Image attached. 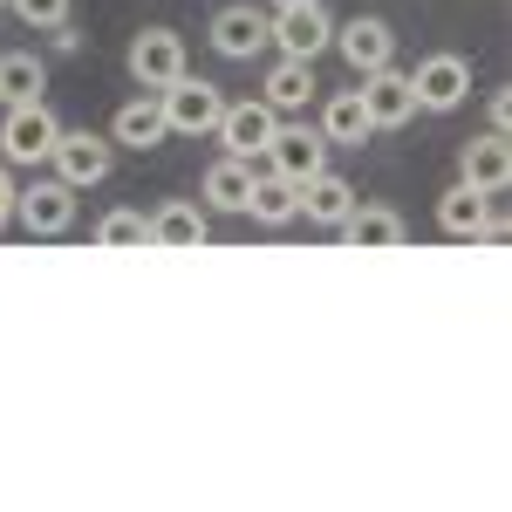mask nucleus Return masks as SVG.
<instances>
[{
    "instance_id": "nucleus-1",
    "label": "nucleus",
    "mask_w": 512,
    "mask_h": 512,
    "mask_svg": "<svg viewBox=\"0 0 512 512\" xmlns=\"http://www.w3.org/2000/svg\"><path fill=\"white\" fill-rule=\"evenodd\" d=\"M158 103H164L171 137H212V123H219V110H226V89L185 69V76H171V82L158 89Z\"/></svg>"
},
{
    "instance_id": "nucleus-2",
    "label": "nucleus",
    "mask_w": 512,
    "mask_h": 512,
    "mask_svg": "<svg viewBox=\"0 0 512 512\" xmlns=\"http://www.w3.org/2000/svg\"><path fill=\"white\" fill-rule=\"evenodd\" d=\"M55 137H62V117L48 110V96L41 103H14L7 117H0V164H48L55 151Z\"/></svg>"
},
{
    "instance_id": "nucleus-3",
    "label": "nucleus",
    "mask_w": 512,
    "mask_h": 512,
    "mask_svg": "<svg viewBox=\"0 0 512 512\" xmlns=\"http://www.w3.org/2000/svg\"><path fill=\"white\" fill-rule=\"evenodd\" d=\"M14 219H21L28 239H62L76 226V185H62V178H28V185H14Z\"/></svg>"
},
{
    "instance_id": "nucleus-4",
    "label": "nucleus",
    "mask_w": 512,
    "mask_h": 512,
    "mask_svg": "<svg viewBox=\"0 0 512 512\" xmlns=\"http://www.w3.org/2000/svg\"><path fill=\"white\" fill-rule=\"evenodd\" d=\"M410 89H417V110H424V117H451V110H465V96H472V62L451 55V48H437V55H424V62L410 69Z\"/></svg>"
},
{
    "instance_id": "nucleus-5",
    "label": "nucleus",
    "mask_w": 512,
    "mask_h": 512,
    "mask_svg": "<svg viewBox=\"0 0 512 512\" xmlns=\"http://www.w3.org/2000/svg\"><path fill=\"white\" fill-rule=\"evenodd\" d=\"M48 164H55V178H62V185L89 192V185H103V178L117 171V144H110L103 130H69V123H62V137H55Z\"/></svg>"
},
{
    "instance_id": "nucleus-6",
    "label": "nucleus",
    "mask_w": 512,
    "mask_h": 512,
    "mask_svg": "<svg viewBox=\"0 0 512 512\" xmlns=\"http://www.w3.org/2000/svg\"><path fill=\"white\" fill-rule=\"evenodd\" d=\"M328 41H335V14H328L321 0H301V7H274V14H267V48L294 55V62H315Z\"/></svg>"
},
{
    "instance_id": "nucleus-7",
    "label": "nucleus",
    "mask_w": 512,
    "mask_h": 512,
    "mask_svg": "<svg viewBox=\"0 0 512 512\" xmlns=\"http://www.w3.org/2000/svg\"><path fill=\"white\" fill-rule=\"evenodd\" d=\"M123 69L137 89H164L171 76H185V35L178 28H137L123 48Z\"/></svg>"
},
{
    "instance_id": "nucleus-8",
    "label": "nucleus",
    "mask_w": 512,
    "mask_h": 512,
    "mask_svg": "<svg viewBox=\"0 0 512 512\" xmlns=\"http://www.w3.org/2000/svg\"><path fill=\"white\" fill-rule=\"evenodd\" d=\"M274 130H280V117L260 103V96H246V103H226L219 110V123H212V137L226 144V158H267V144H274Z\"/></svg>"
},
{
    "instance_id": "nucleus-9",
    "label": "nucleus",
    "mask_w": 512,
    "mask_h": 512,
    "mask_svg": "<svg viewBox=\"0 0 512 512\" xmlns=\"http://www.w3.org/2000/svg\"><path fill=\"white\" fill-rule=\"evenodd\" d=\"M328 48H342V62H349L355 76H369V69H390L396 62V28L383 14H355V21H335Z\"/></svg>"
},
{
    "instance_id": "nucleus-10",
    "label": "nucleus",
    "mask_w": 512,
    "mask_h": 512,
    "mask_svg": "<svg viewBox=\"0 0 512 512\" xmlns=\"http://www.w3.org/2000/svg\"><path fill=\"white\" fill-rule=\"evenodd\" d=\"M321 164H328V137L308 130V123H294V117H280L274 144H267V171H280L287 185H308Z\"/></svg>"
},
{
    "instance_id": "nucleus-11",
    "label": "nucleus",
    "mask_w": 512,
    "mask_h": 512,
    "mask_svg": "<svg viewBox=\"0 0 512 512\" xmlns=\"http://www.w3.org/2000/svg\"><path fill=\"white\" fill-rule=\"evenodd\" d=\"M362 82V89H355V96H362V110H369V123H376V130H403V123L417 117V89H410V69H369V76H355Z\"/></svg>"
},
{
    "instance_id": "nucleus-12",
    "label": "nucleus",
    "mask_w": 512,
    "mask_h": 512,
    "mask_svg": "<svg viewBox=\"0 0 512 512\" xmlns=\"http://www.w3.org/2000/svg\"><path fill=\"white\" fill-rule=\"evenodd\" d=\"M212 55H226V62H253L260 48H267V7H253V0H233V7H219L212 14Z\"/></svg>"
},
{
    "instance_id": "nucleus-13",
    "label": "nucleus",
    "mask_w": 512,
    "mask_h": 512,
    "mask_svg": "<svg viewBox=\"0 0 512 512\" xmlns=\"http://www.w3.org/2000/svg\"><path fill=\"white\" fill-rule=\"evenodd\" d=\"M260 103L274 117H308L321 103V82H315V62H294V55H274V69L260 82Z\"/></svg>"
},
{
    "instance_id": "nucleus-14",
    "label": "nucleus",
    "mask_w": 512,
    "mask_h": 512,
    "mask_svg": "<svg viewBox=\"0 0 512 512\" xmlns=\"http://www.w3.org/2000/svg\"><path fill=\"white\" fill-rule=\"evenodd\" d=\"M164 137H171V123H164V103L158 89H144V96H130L117 117H110V144H123V151H158Z\"/></svg>"
},
{
    "instance_id": "nucleus-15",
    "label": "nucleus",
    "mask_w": 512,
    "mask_h": 512,
    "mask_svg": "<svg viewBox=\"0 0 512 512\" xmlns=\"http://www.w3.org/2000/svg\"><path fill=\"white\" fill-rule=\"evenodd\" d=\"M458 178H465L472 192L499 198V192L512 185V144H506V137H492V130H485L478 144H465V151H458Z\"/></svg>"
},
{
    "instance_id": "nucleus-16",
    "label": "nucleus",
    "mask_w": 512,
    "mask_h": 512,
    "mask_svg": "<svg viewBox=\"0 0 512 512\" xmlns=\"http://www.w3.org/2000/svg\"><path fill=\"white\" fill-rule=\"evenodd\" d=\"M321 137H328V151H362L369 137H376V123L362 110V96L355 89H335V96H321Z\"/></svg>"
},
{
    "instance_id": "nucleus-17",
    "label": "nucleus",
    "mask_w": 512,
    "mask_h": 512,
    "mask_svg": "<svg viewBox=\"0 0 512 512\" xmlns=\"http://www.w3.org/2000/svg\"><path fill=\"white\" fill-rule=\"evenodd\" d=\"M335 233L349 239V246H362V253H390V246H403L410 239V226L396 219L390 205H369V198H355V212L335 226Z\"/></svg>"
},
{
    "instance_id": "nucleus-18",
    "label": "nucleus",
    "mask_w": 512,
    "mask_h": 512,
    "mask_svg": "<svg viewBox=\"0 0 512 512\" xmlns=\"http://www.w3.org/2000/svg\"><path fill=\"white\" fill-rule=\"evenodd\" d=\"M355 198H362V192H355L349 178L321 164L315 178L301 185V212H308V226H328V233H335V226H342V219H349V212H355Z\"/></svg>"
},
{
    "instance_id": "nucleus-19",
    "label": "nucleus",
    "mask_w": 512,
    "mask_h": 512,
    "mask_svg": "<svg viewBox=\"0 0 512 512\" xmlns=\"http://www.w3.org/2000/svg\"><path fill=\"white\" fill-rule=\"evenodd\" d=\"M212 239V219H205V205H192V198H171V205H158L151 212V246H205Z\"/></svg>"
},
{
    "instance_id": "nucleus-20",
    "label": "nucleus",
    "mask_w": 512,
    "mask_h": 512,
    "mask_svg": "<svg viewBox=\"0 0 512 512\" xmlns=\"http://www.w3.org/2000/svg\"><path fill=\"white\" fill-rule=\"evenodd\" d=\"M41 89H48V62H41L35 48H7L0 55V110L41 103Z\"/></svg>"
},
{
    "instance_id": "nucleus-21",
    "label": "nucleus",
    "mask_w": 512,
    "mask_h": 512,
    "mask_svg": "<svg viewBox=\"0 0 512 512\" xmlns=\"http://www.w3.org/2000/svg\"><path fill=\"white\" fill-rule=\"evenodd\" d=\"M246 212L260 219V226H294L301 219V185H287L280 171H253V198H246Z\"/></svg>"
},
{
    "instance_id": "nucleus-22",
    "label": "nucleus",
    "mask_w": 512,
    "mask_h": 512,
    "mask_svg": "<svg viewBox=\"0 0 512 512\" xmlns=\"http://www.w3.org/2000/svg\"><path fill=\"white\" fill-rule=\"evenodd\" d=\"M485 212H492V198L472 192V185L458 178L451 192L437 198V233H444V239H478V233H485Z\"/></svg>"
},
{
    "instance_id": "nucleus-23",
    "label": "nucleus",
    "mask_w": 512,
    "mask_h": 512,
    "mask_svg": "<svg viewBox=\"0 0 512 512\" xmlns=\"http://www.w3.org/2000/svg\"><path fill=\"white\" fill-rule=\"evenodd\" d=\"M246 198H253V164L246 158H219L205 171V205L212 212H246Z\"/></svg>"
},
{
    "instance_id": "nucleus-24",
    "label": "nucleus",
    "mask_w": 512,
    "mask_h": 512,
    "mask_svg": "<svg viewBox=\"0 0 512 512\" xmlns=\"http://www.w3.org/2000/svg\"><path fill=\"white\" fill-rule=\"evenodd\" d=\"M96 246H151V219L130 212V205H117V212L96 219Z\"/></svg>"
},
{
    "instance_id": "nucleus-25",
    "label": "nucleus",
    "mask_w": 512,
    "mask_h": 512,
    "mask_svg": "<svg viewBox=\"0 0 512 512\" xmlns=\"http://www.w3.org/2000/svg\"><path fill=\"white\" fill-rule=\"evenodd\" d=\"M7 7H14V21H21V28L48 35L55 21H69V7H76V0H7Z\"/></svg>"
},
{
    "instance_id": "nucleus-26",
    "label": "nucleus",
    "mask_w": 512,
    "mask_h": 512,
    "mask_svg": "<svg viewBox=\"0 0 512 512\" xmlns=\"http://www.w3.org/2000/svg\"><path fill=\"white\" fill-rule=\"evenodd\" d=\"M485 117H492V137H506V130H512V96H506V89H492V110H485Z\"/></svg>"
},
{
    "instance_id": "nucleus-27",
    "label": "nucleus",
    "mask_w": 512,
    "mask_h": 512,
    "mask_svg": "<svg viewBox=\"0 0 512 512\" xmlns=\"http://www.w3.org/2000/svg\"><path fill=\"white\" fill-rule=\"evenodd\" d=\"M48 35H55V48H62V55H76V48H82V35H76V28H69V21H55Z\"/></svg>"
},
{
    "instance_id": "nucleus-28",
    "label": "nucleus",
    "mask_w": 512,
    "mask_h": 512,
    "mask_svg": "<svg viewBox=\"0 0 512 512\" xmlns=\"http://www.w3.org/2000/svg\"><path fill=\"white\" fill-rule=\"evenodd\" d=\"M14 219V178H7V164H0V226Z\"/></svg>"
},
{
    "instance_id": "nucleus-29",
    "label": "nucleus",
    "mask_w": 512,
    "mask_h": 512,
    "mask_svg": "<svg viewBox=\"0 0 512 512\" xmlns=\"http://www.w3.org/2000/svg\"><path fill=\"white\" fill-rule=\"evenodd\" d=\"M267 7H301V0H267Z\"/></svg>"
},
{
    "instance_id": "nucleus-30",
    "label": "nucleus",
    "mask_w": 512,
    "mask_h": 512,
    "mask_svg": "<svg viewBox=\"0 0 512 512\" xmlns=\"http://www.w3.org/2000/svg\"><path fill=\"white\" fill-rule=\"evenodd\" d=\"M0 7H7V0H0Z\"/></svg>"
}]
</instances>
